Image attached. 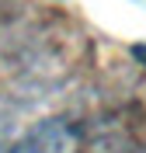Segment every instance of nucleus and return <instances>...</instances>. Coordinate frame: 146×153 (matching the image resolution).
Returning a JSON list of instances; mask_svg holds the SVG:
<instances>
[{
  "label": "nucleus",
  "mask_w": 146,
  "mask_h": 153,
  "mask_svg": "<svg viewBox=\"0 0 146 153\" xmlns=\"http://www.w3.org/2000/svg\"><path fill=\"white\" fill-rule=\"evenodd\" d=\"M10 153H136V150H118L108 136H101L84 122L45 118L28 136H21Z\"/></svg>",
  "instance_id": "obj_1"
}]
</instances>
